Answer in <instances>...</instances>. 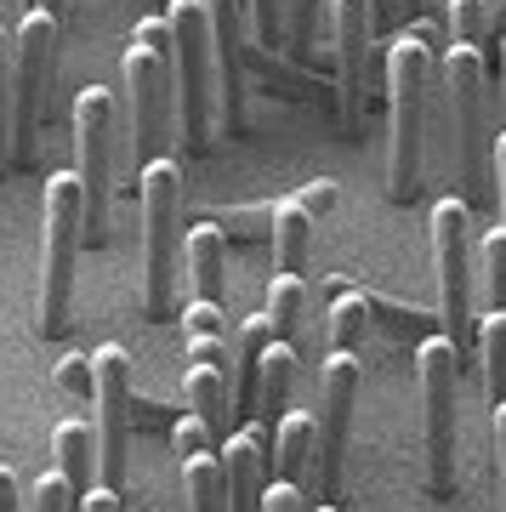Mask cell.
<instances>
[{
    "mask_svg": "<svg viewBox=\"0 0 506 512\" xmlns=\"http://www.w3.org/2000/svg\"><path fill=\"white\" fill-rule=\"evenodd\" d=\"M421 404H427V473L433 490H455V393H461V353L450 336H421L416 348Z\"/></svg>",
    "mask_w": 506,
    "mask_h": 512,
    "instance_id": "obj_10",
    "label": "cell"
},
{
    "mask_svg": "<svg viewBox=\"0 0 506 512\" xmlns=\"http://www.w3.org/2000/svg\"><path fill=\"white\" fill-rule=\"evenodd\" d=\"M495 478H501V512H506V399L495 404Z\"/></svg>",
    "mask_w": 506,
    "mask_h": 512,
    "instance_id": "obj_41",
    "label": "cell"
},
{
    "mask_svg": "<svg viewBox=\"0 0 506 512\" xmlns=\"http://www.w3.org/2000/svg\"><path fill=\"white\" fill-rule=\"evenodd\" d=\"M393 92V154H387V200L410 205L421 194V148H427V92H433V40L410 29L387 52Z\"/></svg>",
    "mask_w": 506,
    "mask_h": 512,
    "instance_id": "obj_1",
    "label": "cell"
},
{
    "mask_svg": "<svg viewBox=\"0 0 506 512\" xmlns=\"http://www.w3.org/2000/svg\"><path fill=\"white\" fill-rule=\"evenodd\" d=\"M57 387L80 404H97V365H91L86 353H69V359L57 365Z\"/></svg>",
    "mask_w": 506,
    "mask_h": 512,
    "instance_id": "obj_33",
    "label": "cell"
},
{
    "mask_svg": "<svg viewBox=\"0 0 506 512\" xmlns=\"http://www.w3.org/2000/svg\"><path fill=\"white\" fill-rule=\"evenodd\" d=\"M86 245V194L74 171L46 177V200H40V308L35 330L52 342L69 330V296H74V256Z\"/></svg>",
    "mask_w": 506,
    "mask_h": 512,
    "instance_id": "obj_2",
    "label": "cell"
},
{
    "mask_svg": "<svg viewBox=\"0 0 506 512\" xmlns=\"http://www.w3.org/2000/svg\"><path fill=\"white\" fill-rule=\"evenodd\" d=\"M74 501H80V495L69 490V478H63V473H46L35 484V512H69Z\"/></svg>",
    "mask_w": 506,
    "mask_h": 512,
    "instance_id": "obj_38",
    "label": "cell"
},
{
    "mask_svg": "<svg viewBox=\"0 0 506 512\" xmlns=\"http://www.w3.org/2000/svg\"><path fill=\"white\" fill-rule=\"evenodd\" d=\"M450 29H455V46H478L484 52L489 29H495L489 0H450Z\"/></svg>",
    "mask_w": 506,
    "mask_h": 512,
    "instance_id": "obj_28",
    "label": "cell"
},
{
    "mask_svg": "<svg viewBox=\"0 0 506 512\" xmlns=\"http://www.w3.org/2000/svg\"><path fill=\"white\" fill-rule=\"evenodd\" d=\"M143 205V313L171 319L177 313V262H182V165L154 154L137 177Z\"/></svg>",
    "mask_w": 506,
    "mask_h": 512,
    "instance_id": "obj_3",
    "label": "cell"
},
{
    "mask_svg": "<svg viewBox=\"0 0 506 512\" xmlns=\"http://www.w3.org/2000/svg\"><path fill=\"white\" fill-rule=\"evenodd\" d=\"M364 313H370V325H381L387 336H421V330L433 325V313L427 308H404V302H387L381 291H359Z\"/></svg>",
    "mask_w": 506,
    "mask_h": 512,
    "instance_id": "obj_27",
    "label": "cell"
},
{
    "mask_svg": "<svg viewBox=\"0 0 506 512\" xmlns=\"http://www.w3.org/2000/svg\"><path fill=\"white\" fill-rule=\"evenodd\" d=\"M472 205L467 200H438L433 205V262H438V319L455 353L467 359L472 348Z\"/></svg>",
    "mask_w": 506,
    "mask_h": 512,
    "instance_id": "obj_9",
    "label": "cell"
},
{
    "mask_svg": "<svg viewBox=\"0 0 506 512\" xmlns=\"http://www.w3.org/2000/svg\"><path fill=\"white\" fill-rule=\"evenodd\" d=\"M86 512H120V495H114V490H103V484H91Z\"/></svg>",
    "mask_w": 506,
    "mask_h": 512,
    "instance_id": "obj_43",
    "label": "cell"
},
{
    "mask_svg": "<svg viewBox=\"0 0 506 512\" xmlns=\"http://www.w3.org/2000/svg\"><path fill=\"white\" fill-rule=\"evenodd\" d=\"M126 97H131V126H137V148L148 160L165 143V120H171V23L143 18L126 40Z\"/></svg>",
    "mask_w": 506,
    "mask_h": 512,
    "instance_id": "obj_6",
    "label": "cell"
},
{
    "mask_svg": "<svg viewBox=\"0 0 506 512\" xmlns=\"http://www.w3.org/2000/svg\"><path fill=\"white\" fill-rule=\"evenodd\" d=\"M182 495H188V507L194 512H234L228 507V478H222L217 456L182 461Z\"/></svg>",
    "mask_w": 506,
    "mask_h": 512,
    "instance_id": "obj_24",
    "label": "cell"
},
{
    "mask_svg": "<svg viewBox=\"0 0 506 512\" xmlns=\"http://www.w3.org/2000/svg\"><path fill=\"white\" fill-rule=\"evenodd\" d=\"M35 12H46L52 23H69V12H74V0H29Z\"/></svg>",
    "mask_w": 506,
    "mask_h": 512,
    "instance_id": "obj_44",
    "label": "cell"
},
{
    "mask_svg": "<svg viewBox=\"0 0 506 512\" xmlns=\"http://www.w3.org/2000/svg\"><path fill=\"white\" fill-rule=\"evenodd\" d=\"M12 154V63H6V29H0V165Z\"/></svg>",
    "mask_w": 506,
    "mask_h": 512,
    "instance_id": "obj_36",
    "label": "cell"
},
{
    "mask_svg": "<svg viewBox=\"0 0 506 512\" xmlns=\"http://www.w3.org/2000/svg\"><path fill=\"white\" fill-rule=\"evenodd\" d=\"M91 365H97V484L120 495L131 473V353L120 342H103Z\"/></svg>",
    "mask_w": 506,
    "mask_h": 512,
    "instance_id": "obj_11",
    "label": "cell"
},
{
    "mask_svg": "<svg viewBox=\"0 0 506 512\" xmlns=\"http://www.w3.org/2000/svg\"><path fill=\"white\" fill-rule=\"evenodd\" d=\"M330 29H336V63H342V120H364V57L376 40V6L370 0H330Z\"/></svg>",
    "mask_w": 506,
    "mask_h": 512,
    "instance_id": "obj_14",
    "label": "cell"
},
{
    "mask_svg": "<svg viewBox=\"0 0 506 512\" xmlns=\"http://www.w3.org/2000/svg\"><path fill=\"white\" fill-rule=\"evenodd\" d=\"M182 365H211V370H234L228 365V336H188Z\"/></svg>",
    "mask_w": 506,
    "mask_h": 512,
    "instance_id": "obj_35",
    "label": "cell"
},
{
    "mask_svg": "<svg viewBox=\"0 0 506 512\" xmlns=\"http://www.w3.org/2000/svg\"><path fill=\"white\" fill-rule=\"evenodd\" d=\"M171 450H177V461H194V456H217V439H211V427L194 416V410H182V416H171Z\"/></svg>",
    "mask_w": 506,
    "mask_h": 512,
    "instance_id": "obj_29",
    "label": "cell"
},
{
    "mask_svg": "<svg viewBox=\"0 0 506 512\" xmlns=\"http://www.w3.org/2000/svg\"><path fill=\"white\" fill-rule=\"evenodd\" d=\"M501 103H506V40H501Z\"/></svg>",
    "mask_w": 506,
    "mask_h": 512,
    "instance_id": "obj_45",
    "label": "cell"
},
{
    "mask_svg": "<svg viewBox=\"0 0 506 512\" xmlns=\"http://www.w3.org/2000/svg\"><path fill=\"white\" fill-rule=\"evenodd\" d=\"M330 18V0H290V46H296V52L308 57L313 52V40H319V23Z\"/></svg>",
    "mask_w": 506,
    "mask_h": 512,
    "instance_id": "obj_32",
    "label": "cell"
},
{
    "mask_svg": "<svg viewBox=\"0 0 506 512\" xmlns=\"http://www.w3.org/2000/svg\"><path fill=\"white\" fill-rule=\"evenodd\" d=\"M489 183H495V205H501V222H506V131L489 143Z\"/></svg>",
    "mask_w": 506,
    "mask_h": 512,
    "instance_id": "obj_40",
    "label": "cell"
},
{
    "mask_svg": "<svg viewBox=\"0 0 506 512\" xmlns=\"http://www.w3.org/2000/svg\"><path fill=\"white\" fill-rule=\"evenodd\" d=\"M313 228L319 222L302 211L296 200H279V211H273V262H279V274H302L308 268V251H313Z\"/></svg>",
    "mask_w": 506,
    "mask_h": 512,
    "instance_id": "obj_21",
    "label": "cell"
},
{
    "mask_svg": "<svg viewBox=\"0 0 506 512\" xmlns=\"http://www.w3.org/2000/svg\"><path fill=\"white\" fill-rule=\"evenodd\" d=\"M313 450H319V421L308 410H285L279 427H273V456H279V478L296 484V490L319 495L313 484Z\"/></svg>",
    "mask_w": 506,
    "mask_h": 512,
    "instance_id": "obj_17",
    "label": "cell"
},
{
    "mask_svg": "<svg viewBox=\"0 0 506 512\" xmlns=\"http://www.w3.org/2000/svg\"><path fill=\"white\" fill-rule=\"evenodd\" d=\"M484 52L478 46H450L444 57V103H450V165L455 183H461V200L478 211V205L495 200V183H489V114H484Z\"/></svg>",
    "mask_w": 506,
    "mask_h": 512,
    "instance_id": "obj_4",
    "label": "cell"
},
{
    "mask_svg": "<svg viewBox=\"0 0 506 512\" xmlns=\"http://www.w3.org/2000/svg\"><path fill=\"white\" fill-rule=\"evenodd\" d=\"M262 313L273 319V336H279L285 348H296L302 313H308V285H302V274H273L268 279V308Z\"/></svg>",
    "mask_w": 506,
    "mask_h": 512,
    "instance_id": "obj_22",
    "label": "cell"
},
{
    "mask_svg": "<svg viewBox=\"0 0 506 512\" xmlns=\"http://www.w3.org/2000/svg\"><path fill=\"white\" fill-rule=\"evenodd\" d=\"M205 18H211L222 131H239L245 126V0H205Z\"/></svg>",
    "mask_w": 506,
    "mask_h": 512,
    "instance_id": "obj_13",
    "label": "cell"
},
{
    "mask_svg": "<svg viewBox=\"0 0 506 512\" xmlns=\"http://www.w3.org/2000/svg\"><path fill=\"white\" fill-rule=\"evenodd\" d=\"M478 359H484L489 404H501L506 399V313H489L478 325Z\"/></svg>",
    "mask_w": 506,
    "mask_h": 512,
    "instance_id": "obj_26",
    "label": "cell"
},
{
    "mask_svg": "<svg viewBox=\"0 0 506 512\" xmlns=\"http://www.w3.org/2000/svg\"><path fill=\"white\" fill-rule=\"evenodd\" d=\"M273 211H279V205L262 200V205H217V211H205V217L222 228L228 245H268L273 239Z\"/></svg>",
    "mask_w": 506,
    "mask_h": 512,
    "instance_id": "obj_23",
    "label": "cell"
},
{
    "mask_svg": "<svg viewBox=\"0 0 506 512\" xmlns=\"http://www.w3.org/2000/svg\"><path fill=\"white\" fill-rule=\"evenodd\" d=\"M313 512H336V507H313Z\"/></svg>",
    "mask_w": 506,
    "mask_h": 512,
    "instance_id": "obj_47",
    "label": "cell"
},
{
    "mask_svg": "<svg viewBox=\"0 0 506 512\" xmlns=\"http://www.w3.org/2000/svg\"><path fill=\"white\" fill-rule=\"evenodd\" d=\"M404 6H410V12H416V6H421V0H398V12H404Z\"/></svg>",
    "mask_w": 506,
    "mask_h": 512,
    "instance_id": "obj_46",
    "label": "cell"
},
{
    "mask_svg": "<svg viewBox=\"0 0 506 512\" xmlns=\"http://www.w3.org/2000/svg\"><path fill=\"white\" fill-rule=\"evenodd\" d=\"M57 46H63V23H52L46 12L29 6V18L18 29V74H12V154H6L12 165L35 160V137H40V120H46V97H52Z\"/></svg>",
    "mask_w": 506,
    "mask_h": 512,
    "instance_id": "obj_8",
    "label": "cell"
},
{
    "mask_svg": "<svg viewBox=\"0 0 506 512\" xmlns=\"http://www.w3.org/2000/svg\"><path fill=\"white\" fill-rule=\"evenodd\" d=\"M182 256H188V279H194L199 302H222L228 291V239L211 217H199L188 234H182Z\"/></svg>",
    "mask_w": 506,
    "mask_h": 512,
    "instance_id": "obj_16",
    "label": "cell"
},
{
    "mask_svg": "<svg viewBox=\"0 0 506 512\" xmlns=\"http://www.w3.org/2000/svg\"><path fill=\"white\" fill-rule=\"evenodd\" d=\"M364 370L353 353H330L319 370V450H313V484H319V507L342 495V456H347V427H353V399H359Z\"/></svg>",
    "mask_w": 506,
    "mask_h": 512,
    "instance_id": "obj_12",
    "label": "cell"
},
{
    "mask_svg": "<svg viewBox=\"0 0 506 512\" xmlns=\"http://www.w3.org/2000/svg\"><path fill=\"white\" fill-rule=\"evenodd\" d=\"M364 342H370V313H364L359 291H336V308H330V353H353L364 359Z\"/></svg>",
    "mask_w": 506,
    "mask_h": 512,
    "instance_id": "obj_25",
    "label": "cell"
},
{
    "mask_svg": "<svg viewBox=\"0 0 506 512\" xmlns=\"http://www.w3.org/2000/svg\"><path fill=\"white\" fill-rule=\"evenodd\" d=\"M484 285H489V308L506 313V222H495L484 234Z\"/></svg>",
    "mask_w": 506,
    "mask_h": 512,
    "instance_id": "obj_31",
    "label": "cell"
},
{
    "mask_svg": "<svg viewBox=\"0 0 506 512\" xmlns=\"http://www.w3.org/2000/svg\"><path fill=\"white\" fill-rule=\"evenodd\" d=\"M245 18H251V35L268 46H285V23H290V0H245Z\"/></svg>",
    "mask_w": 506,
    "mask_h": 512,
    "instance_id": "obj_30",
    "label": "cell"
},
{
    "mask_svg": "<svg viewBox=\"0 0 506 512\" xmlns=\"http://www.w3.org/2000/svg\"><path fill=\"white\" fill-rule=\"evenodd\" d=\"M182 325H188V336H228V330H222V302H188V308H182Z\"/></svg>",
    "mask_w": 506,
    "mask_h": 512,
    "instance_id": "obj_39",
    "label": "cell"
},
{
    "mask_svg": "<svg viewBox=\"0 0 506 512\" xmlns=\"http://www.w3.org/2000/svg\"><path fill=\"white\" fill-rule=\"evenodd\" d=\"M262 512H313V501H308V490H296V484H285V478H268Z\"/></svg>",
    "mask_w": 506,
    "mask_h": 512,
    "instance_id": "obj_37",
    "label": "cell"
},
{
    "mask_svg": "<svg viewBox=\"0 0 506 512\" xmlns=\"http://www.w3.org/2000/svg\"><path fill=\"white\" fill-rule=\"evenodd\" d=\"M74 177L86 194V239H109V194H114V92L86 86L74 97Z\"/></svg>",
    "mask_w": 506,
    "mask_h": 512,
    "instance_id": "obj_7",
    "label": "cell"
},
{
    "mask_svg": "<svg viewBox=\"0 0 506 512\" xmlns=\"http://www.w3.org/2000/svg\"><path fill=\"white\" fill-rule=\"evenodd\" d=\"M222 478H228V507L234 512H262V490H268V433L262 427H239V433H228L222 439Z\"/></svg>",
    "mask_w": 506,
    "mask_h": 512,
    "instance_id": "obj_15",
    "label": "cell"
},
{
    "mask_svg": "<svg viewBox=\"0 0 506 512\" xmlns=\"http://www.w3.org/2000/svg\"><path fill=\"white\" fill-rule=\"evenodd\" d=\"M165 23H171V74H177V109H182V143L188 154L211 148V109H217V86H211V18L205 0H165Z\"/></svg>",
    "mask_w": 506,
    "mask_h": 512,
    "instance_id": "obj_5",
    "label": "cell"
},
{
    "mask_svg": "<svg viewBox=\"0 0 506 512\" xmlns=\"http://www.w3.org/2000/svg\"><path fill=\"white\" fill-rule=\"evenodd\" d=\"M290 200L302 205L313 222H325L330 211H336V183H330V177H313V183H302L296 194H290Z\"/></svg>",
    "mask_w": 506,
    "mask_h": 512,
    "instance_id": "obj_34",
    "label": "cell"
},
{
    "mask_svg": "<svg viewBox=\"0 0 506 512\" xmlns=\"http://www.w3.org/2000/svg\"><path fill=\"white\" fill-rule=\"evenodd\" d=\"M182 399L194 410L211 439H228V421H234V370H211V365H188L182 370Z\"/></svg>",
    "mask_w": 506,
    "mask_h": 512,
    "instance_id": "obj_18",
    "label": "cell"
},
{
    "mask_svg": "<svg viewBox=\"0 0 506 512\" xmlns=\"http://www.w3.org/2000/svg\"><path fill=\"white\" fill-rule=\"evenodd\" d=\"M0 512H23V490L12 467H0Z\"/></svg>",
    "mask_w": 506,
    "mask_h": 512,
    "instance_id": "obj_42",
    "label": "cell"
},
{
    "mask_svg": "<svg viewBox=\"0 0 506 512\" xmlns=\"http://www.w3.org/2000/svg\"><path fill=\"white\" fill-rule=\"evenodd\" d=\"M290 382H296V348L273 342L268 359H262V387H256V427L273 433L279 416L290 410Z\"/></svg>",
    "mask_w": 506,
    "mask_h": 512,
    "instance_id": "obj_20",
    "label": "cell"
},
{
    "mask_svg": "<svg viewBox=\"0 0 506 512\" xmlns=\"http://www.w3.org/2000/svg\"><path fill=\"white\" fill-rule=\"evenodd\" d=\"M52 456H57V473L69 478V490L86 501L91 484H97V433L86 421H57L52 427Z\"/></svg>",
    "mask_w": 506,
    "mask_h": 512,
    "instance_id": "obj_19",
    "label": "cell"
}]
</instances>
